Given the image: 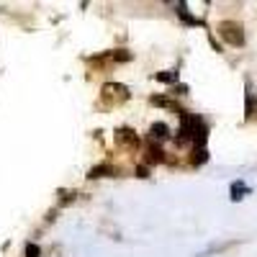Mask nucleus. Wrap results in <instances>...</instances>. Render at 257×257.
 I'll use <instances>...</instances> for the list:
<instances>
[{
	"mask_svg": "<svg viewBox=\"0 0 257 257\" xmlns=\"http://www.w3.org/2000/svg\"><path fill=\"white\" fill-rule=\"evenodd\" d=\"M249 193V188L242 183V180H237V183H231V201H242L244 196Z\"/></svg>",
	"mask_w": 257,
	"mask_h": 257,
	"instance_id": "nucleus-8",
	"label": "nucleus"
},
{
	"mask_svg": "<svg viewBox=\"0 0 257 257\" xmlns=\"http://www.w3.org/2000/svg\"><path fill=\"white\" fill-rule=\"evenodd\" d=\"M178 16L183 18V24H188V26H203V21H201V18H196V16H190V13L185 11V6H183V3H178Z\"/></svg>",
	"mask_w": 257,
	"mask_h": 257,
	"instance_id": "nucleus-7",
	"label": "nucleus"
},
{
	"mask_svg": "<svg viewBox=\"0 0 257 257\" xmlns=\"http://www.w3.org/2000/svg\"><path fill=\"white\" fill-rule=\"evenodd\" d=\"M26 257H41V247L34 244V242H29L26 244Z\"/></svg>",
	"mask_w": 257,
	"mask_h": 257,
	"instance_id": "nucleus-12",
	"label": "nucleus"
},
{
	"mask_svg": "<svg viewBox=\"0 0 257 257\" xmlns=\"http://www.w3.org/2000/svg\"><path fill=\"white\" fill-rule=\"evenodd\" d=\"M160 82H167V85H178V70H162L155 75Z\"/></svg>",
	"mask_w": 257,
	"mask_h": 257,
	"instance_id": "nucleus-10",
	"label": "nucleus"
},
{
	"mask_svg": "<svg viewBox=\"0 0 257 257\" xmlns=\"http://www.w3.org/2000/svg\"><path fill=\"white\" fill-rule=\"evenodd\" d=\"M149 144V142H147ZM149 162H165V152H162V147L160 144H149Z\"/></svg>",
	"mask_w": 257,
	"mask_h": 257,
	"instance_id": "nucleus-11",
	"label": "nucleus"
},
{
	"mask_svg": "<svg viewBox=\"0 0 257 257\" xmlns=\"http://www.w3.org/2000/svg\"><path fill=\"white\" fill-rule=\"evenodd\" d=\"M203 162H208V149H193V157H190V165L193 167H201Z\"/></svg>",
	"mask_w": 257,
	"mask_h": 257,
	"instance_id": "nucleus-9",
	"label": "nucleus"
},
{
	"mask_svg": "<svg viewBox=\"0 0 257 257\" xmlns=\"http://www.w3.org/2000/svg\"><path fill=\"white\" fill-rule=\"evenodd\" d=\"M188 93V85H175V95H185Z\"/></svg>",
	"mask_w": 257,
	"mask_h": 257,
	"instance_id": "nucleus-14",
	"label": "nucleus"
},
{
	"mask_svg": "<svg viewBox=\"0 0 257 257\" xmlns=\"http://www.w3.org/2000/svg\"><path fill=\"white\" fill-rule=\"evenodd\" d=\"M149 103H152V105H162V108H173V111H178V116L183 113V108H180V105H178L175 100L162 98V95H152V98H149Z\"/></svg>",
	"mask_w": 257,
	"mask_h": 257,
	"instance_id": "nucleus-6",
	"label": "nucleus"
},
{
	"mask_svg": "<svg viewBox=\"0 0 257 257\" xmlns=\"http://www.w3.org/2000/svg\"><path fill=\"white\" fill-rule=\"evenodd\" d=\"M137 178H149V167L139 165V167H137Z\"/></svg>",
	"mask_w": 257,
	"mask_h": 257,
	"instance_id": "nucleus-13",
	"label": "nucleus"
},
{
	"mask_svg": "<svg viewBox=\"0 0 257 257\" xmlns=\"http://www.w3.org/2000/svg\"><path fill=\"white\" fill-rule=\"evenodd\" d=\"M103 98L108 103H123V100L132 98V93H128V88L121 82H105L103 85Z\"/></svg>",
	"mask_w": 257,
	"mask_h": 257,
	"instance_id": "nucleus-2",
	"label": "nucleus"
},
{
	"mask_svg": "<svg viewBox=\"0 0 257 257\" xmlns=\"http://www.w3.org/2000/svg\"><path fill=\"white\" fill-rule=\"evenodd\" d=\"M219 36L229 47H244V26L239 21H221L219 24Z\"/></svg>",
	"mask_w": 257,
	"mask_h": 257,
	"instance_id": "nucleus-1",
	"label": "nucleus"
},
{
	"mask_svg": "<svg viewBox=\"0 0 257 257\" xmlns=\"http://www.w3.org/2000/svg\"><path fill=\"white\" fill-rule=\"evenodd\" d=\"M170 137V126L165 123V121H155L152 126H149V137H147V142L149 144H162V142H167Z\"/></svg>",
	"mask_w": 257,
	"mask_h": 257,
	"instance_id": "nucleus-3",
	"label": "nucleus"
},
{
	"mask_svg": "<svg viewBox=\"0 0 257 257\" xmlns=\"http://www.w3.org/2000/svg\"><path fill=\"white\" fill-rule=\"evenodd\" d=\"M116 142L121 147H128V149H137L139 147V137L134 134V128H128V126H118L116 128Z\"/></svg>",
	"mask_w": 257,
	"mask_h": 257,
	"instance_id": "nucleus-4",
	"label": "nucleus"
},
{
	"mask_svg": "<svg viewBox=\"0 0 257 257\" xmlns=\"http://www.w3.org/2000/svg\"><path fill=\"white\" fill-rule=\"evenodd\" d=\"M116 173V167L113 165H108V162H100V165H95L93 170H90V180H98V178H108V175H113Z\"/></svg>",
	"mask_w": 257,
	"mask_h": 257,
	"instance_id": "nucleus-5",
	"label": "nucleus"
}]
</instances>
